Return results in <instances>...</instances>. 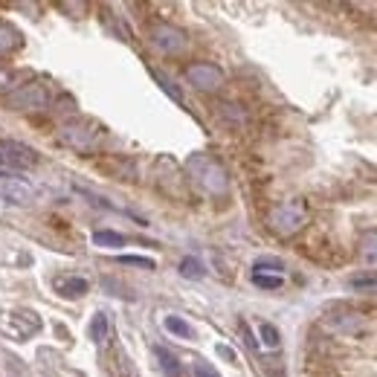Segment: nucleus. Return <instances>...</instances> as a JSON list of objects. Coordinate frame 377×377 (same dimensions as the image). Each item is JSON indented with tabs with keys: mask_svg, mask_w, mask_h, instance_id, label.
I'll list each match as a JSON object with an SVG mask.
<instances>
[{
	"mask_svg": "<svg viewBox=\"0 0 377 377\" xmlns=\"http://www.w3.org/2000/svg\"><path fill=\"white\" fill-rule=\"evenodd\" d=\"M261 339H264V349H270V351H276L278 345H281V339H278V331H276V325H270V322H261Z\"/></svg>",
	"mask_w": 377,
	"mask_h": 377,
	"instance_id": "obj_18",
	"label": "nucleus"
},
{
	"mask_svg": "<svg viewBox=\"0 0 377 377\" xmlns=\"http://www.w3.org/2000/svg\"><path fill=\"white\" fill-rule=\"evenodd\" d=\"M186 81L198 87V90H218L224 84V70L218 67V64H209V61H195V64H188L186 67Z\"/></svg>",
	"mask_w": 377,
	"mask_h": 377,
	"instance_id": "obj_4",
	"label": "nucleus"
},
{
	"mask_svg": "<svg viewBox=\"0 0 377 377\" xmlns=\"http://www.w3.org/2000/svg\"><path fill=\"white\" fill-rule=\"evenodd\" d=\"M148 38H151V44L157 50L169 52V55H177V52L186 50V33L177 29V26H171V23H154L148 29Z\"/></svg>",
	"mask_w": 377,
	"mask_h": 377,
	"instance_id": "obj_5",
	"label": "nucleus"
},
{
	"mask_svg": "<svg viewBox=\"0 0 377 377\" xmlns=\"http://www.w3.org/2000/svg\"><path fill=\"white\" fill-rule=\"evenodd\" d=\"M15 84V73H0V90H9Z\"/></svg>",
	"mask_w": 377,
	"mask_h": 377,
	"instance_id": "obj_24",
	"label": "nucleus"
},
{
	"mask_svg": "<svg viewBox=\"0 0 377 377\" xmlns=\"http://www.w3.org/2000/svg\"><path fill=\"white\" fill-rule=\"evenodd\" d=\"M154 79H157V81H160V87H163V90L169 93V96H171L174 102H183V96H180V90H177V87H171V81H169V79H166L163 73H154Z\"/></svg>",
	"mask_w": 377,
	"mask_h": 377,
	"instance_id": "obj_22",
	"label": "nucleus"
},
{
	"mask_svg": "<svg viewBox=\"0 0 377 377\" xmlns=\"http://www.w3.org/2000/svg\"><path fill=\"white\" fill-rule=\"evenodd\" d=\"M119 264H131V267H145V270H154L157 264L151 259H142V256H119Z\"/></svg>",
	"mask_w": 377,
	"mask_h": 377,
	"instance_id": "obj_21",
	"label": "nucleus"
},
{
	"mask_svg": "<svg viewBox=\"0 0 377 377\" xmlns=\"http://www.w3.org/2000/svg\"><path fill=\"white\" fill-rule=\"evenodd\" d=\"M157 357H160V366H163V371H166L169 377H177V374H180V363H177V357H174L171 351L157 349Z\"/></svg>",
	"mask_w": 377,
	"mask_h": 377,
	"instance_id": "obj_17",
	"label": "nucleus"
},
{
	"mask_svg": "<svg viewBox=\"0 0 377 377\" xmlns=\"http://www.w3.org/2000/svg\"><path fill=\"white\" fill-rule=\"evenodd\" d=\"M195 374L198 377H221V374H218L212 366H206V363H195Z\"/></svg>",
	"mask_w": 377,
	"mask_h": 377,
	"instance_id": "obj_23",
	"label": "nucleus"
},
{
	"mask_svg": "<svg viewBox=\"0 0 377 377\" xmlns=\"http://www.w3.org/2000/svg\"><path fill=\"white\" fill-rule=\"evenodd\" d=\"M99 128L93 122H84V119H76V122H67L61 128V142H67L70 148L76 151H90L93 145L99 142Z\"/></svg>",
	"mask_w": 377,
	"mask_h": 377,
	"instance_id": "obj_3",
	"label": "nucleus"
},
{
	"mask_svg": "<svg viewBox=\"0 0 377 377\" xmlns=\"http://www.w3.org/2000/svg\"><path fill=\"white\" fill-rule=\"evenodd\" d=\"M38 163V154L23 145V142H4V151H0V169H12V171H23L33 169Z\"/></svg>",
	"mask_w": 377,
	"mask_h": 377,
	"instance_id": "obj_8",
	"label": "nucleus"
},
{
	"mask_svg": "<svg viewBox=\"0 0 377 377\" xmlns=\"http://www.w3.org/2000/svg\"><path fill=\"white\" fill-rule=\"evenodd\" d=\"M163 325H166L169 334H174V337H180V339H192V337H195L192 325H188L186 320H180V317H166Z\"/></svg>",
	"mask_w": 377,
	"mask_h": 377,
	"instance_id": "obj_12",
	"label": "nucleus"
},
{
	"mask_svg": "<svg viewBox=\"0 0 377 377\" xmlns=\"http://www.w3.org/2000/svg\"><path fill=\"white\" fill-rule=\"evenodd\" d=\"M105 337H108V317L105 313H96V317H93V325H90V339L105 342Z\"/></svg>",
	"mask_w": 377,
	"mask_h": 377,
	"instance_id": "obj_16",
	"label": "nucleus"
},
{
	"mask_svg": "<svg viewBox=\"0 0 377 377\" xmlns=\"http://www.w3.org/2000/svg\"><path fill=\"white\" fill-rule=\"evenodd\" d=\"M87 278H81V276H70V278H58L55 281V291L64 296V299H79V296H84L87 293Z\"/></svg>",
	"mask_w": 377,
	"mask_h": 377,
	"instance_id": "obj_9",
	"label": "nucleus"
},
{
	"mask_svg": "<svg viewBox=\"0 0 377 377\" xmlns=\"http://www.w3.org/2000/svg\"><path fill=\"white\" fill-rule=\"evenodd\" d=\"M349 288L351 291H360V293H377V276H371V273L351 276L349 278Z\"/></svg>",
	"mask_w": 377,
	"mask_h": 377,
	"instance_id": "obj_13",
	"label": "nucleus"
},
{
	"mask_svg": "<svg viewBox=\"0 0 377 377\" xmlns=\"http://www.w3.org/2000/svg\"><path fill=\"white\" fill-rule=\"evenodd\" d=\"M218 354H224L227 360H235V351H232V349H227V345H218Z\"/></svg>",
	"mask_w": 377,
	"mask_h": 377,
	"instance_id": "obj_25",
	"label": "nucleus"
},
{
	"mask_svg": "<svg viewBox=\"0 0 377 377\" xmlns=\"http://www.w3.org/2000/svg\"><path fill=\"white\" fill-rule=\"evenodd\" d=\"M21 44V33L15 26H9V23H4L0 21V52H6V50H12V47H18Z\"/></svg>",
	"mask_w": 377,
	"mask_h": 377,
	"instance_id": "obj_14",
	"label": "nucleus"
},
{
	"mask_svg": "<svg viewBox=\"0 0 377 377\" xmlns=\"http://www.w3.org/2000/svg\"><path fill=\"white\" fill-rule=\"evenodd\" d=\"M125 238L122 232H113V230H99V232H93V244L102 247V249H116V247H125Z\"/></svg>",
	"mask_w": 377,
	"mask_h": 377,
	"instance_id": "obj_10",
	"label": "nucleus"
},
{
	"mask_svg": "<svg viewBox=\"0 0 377 377\" xmlns=\"http://www.w3.org/2000/svg\"><path fill=\"white\" fill-rule=\"evenodd\" d=\"M47 102H50V93H47V87L38 84V81H26V84H21L18 90L9 93V108H15V111L47 108Z\"/></svg>",
	"mask_w": 377,
	"mask_h": 377,
	"instance_id": "obj_6",
	"label": "nucleus"
},
{
	"mask_svg": "<svg viewBox=\"0 0 377 377\" xmlns=\"http://www.w3.org/2000/svg\"><path fill=\"white\" fill-rule=\"evenodd\" d=\"M281 276H261V273H253V285L256 288H264V291H278L281 288Z\"/></svg>",
	"mask_w": 377,
	"mask_h": 377,
	"instance_id": "obj_19",
	"label": "nucleus"
},
{
	"mask_svg": "<svg viewBox=\"0 0 377 377\" xmlns=\"http://www.w3.org/2000/svg\"><path fill=\"white\" fill-rule=\"evenodd\" d=\"M360 256L366 264H377V230H371L360 238Z\"/></svg>",
	"mask_w": 377,
	"mask_h": 377,
	"instance_id": "obj_11",
	"label": "nucleus"
},
{
	"mask_svg": "<svg viewBox=\"0 0 377 377\" xmlns=\"http://www.w3.org/2000/svg\"><path fill=\"white\" fill-rule=\"evenodd\" d=\"M305 224H308V206H305V201H299V198L278 203V206L270 212V230L278 232V235H296Z\"/></svg>",
	"mask_w": 377,
	"mask_h": 377,
	"instance_id": "obj_2",
	"label": "nucleus"
},
{
	"mask_svg": "<svg viewBox=\"0 0 377 377\" xmlns=\"http://www.w3.org/2000/svg\"><path fill=\"white\" fill-rule=\"evenodd\" d=\"M186 171L192 174V180L203 188L206 195H215V198L227 195L230 177H227L224 166L218 163V160H212V157H206V154H192V157L186 160Z\"/></svg>",
	"mask_w": 377,
	"mask_h": 377,
	"instance_id": "obj_1",
	"label": "nucleus"
},
{
	"mask_svg": "<svg viewBox=\"0 0 377 377\" xmlns=\"http://www.w3.org/2000/svg\"><path fill=\"white\" fill-rule=\"evenodd\" d=\"M281 270H285V264L281 261H276V259H261V261H256L253 264V273H273V276H281Z\"/></svg>",
	"mask_w": 377,
	"mask_h": 377,
	"instance_id": "obj_20",
	"label": "nucleus"
},
{
	"mask_svg": "<svg viewBox=\"0 0 377 377\" xmlns=\"http://www.w3.org/2000/svg\"><path fill=\"white\" fill-rule=\"evenodd\" d=\"M33 186H29L23 177L12 174V171H0V201L4 203H15V206H23L33 201Z\"/></svg>",
	"mask_w": 377,
	"mask_h": 377,
	"instance_id": "obj_7",
	"label": "nucleus"
},
{
	"mask_svg": "<svg viewBox=\"0 0 377 377\" xmlns=\"http://www.w3.org/2000/svg\"><path fill=\"white\" fill-rule=\"evenodd\" d=\"M203 273H206V270H203V264H201L195 256H186V259L180 261V276H183V278H192V281H195V278H203Z\"/></svg>",
	"mask_w": 377,
	"mask_h": 377,
	"instance_id": "obj_15",
	"label": "nucleus"
}]
</instances>
